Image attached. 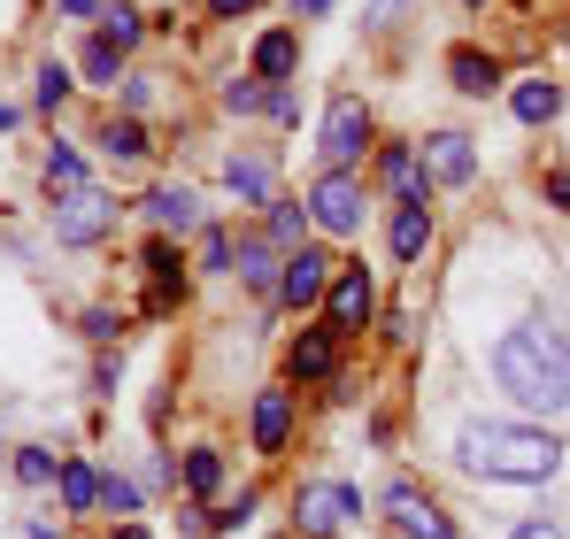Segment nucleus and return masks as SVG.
<instances>
[{
    "label": "nucleus",
    "instance_id": "obj_8",
    "mask_svg": "<svg viewBox=\"0 0 570 539\" xmlns=\"http://www.w3.org/2000/svg\"><path fill=\"white\" fill-rule=\"evenodd\" d=\"M385 517H393L401 539H463L448 517H440V501H424L416 486H385Z\"/></svg>",
    "mask_w": 570,
    "mask_h": 539
},
{
    "label": "nucleus",
    "instance_id": "obj_12",
    "mask_svg": "<svg viewBox=\"0 0 570 539\" xmlns=\"http://www.w3.org/2000/svg\"><path fill=\"white\" fill-rule=\"evenodd\" d=\"M293 440V393H255V454H285Z\"/></svg>",
    "mask_w": 570,
    "mask_h": 539
},
{
    "label": "nucleus",
    "instance_id": "obj_19",
    "mask_svg": "<svg viewBox=\"0 0 570 539\" xmlns=\"http://www.w3.org/2000/svg\"><path fill=\"white\" fill-rule=\"evenodd\" d=\"M293 62H301V39H293V31H263V39H255V70H263L271 86L293 78Z\"/></svg>",
    "mask_w": 570,
    "mask_h": 539
},
{
    "label": "nucleus",
    "instance_id": "obj_28",
    "mask_svg": "<svg viewBox=\"0 0 570 539\" xmlns=\"http://www.w3.org/2000/svg\"><path fill=\"white\" fill-rule=\"evenodd\" d=\"M16 478H23V486H47V478H62V462L47 448H16Z\"/></svg>",
    "mask_w": 570,
    "mask_h": 539
},
{
    "label": "nucleus",
    "instance_id": "obj_1",
    "mask_svg": "<svg viewBox=\"0 0 570 539\" xmlns=\"http://www.w3.org/2000/svg\"><path fill=\"white\" fill-rule=\"evenodd\" d=\"M493 378H501L509 401L563 416L570 409V340L548 332V324H517V332H501V347H493Z\"/></svg>",
    "mask_w": 570,
    "mask_h": 539
},
{
    "label": "nucleus",
    "instance_id": "obj_17",
    "mask_svg": "<svg viewBox=\"0 0 570 539\" xmlns=\"http://www.w3.org/2000/svg\"><path fill=\"white\" fill-rule=\"evenodd\" d=\"M509 108H517V124H556V116H563V86H548V78H524V86L509 92Z\"/></svg>",
    "mask_w": 570,
    "mask_h": 539
},
{
    "label": "nucleus",
    "instance_id": "obj_9",
    "mask_svg": "<svg viewBox=\"0 0 570 539\" xmlns=\"http://www.w3.org/2000/svg\"><path fill=\"white\" fill-rule=\"evenodd\" d=\"M324 308H332V316H324L332 332H363V324H371V308H379L371 270H340V277H332V293H324Z\"/></svg>",
    "mask_w": 570,
    "mask_h": 539
},
{
    "label": "nucleus",
    "instance_id": "obj_3",
    "mask_svg": "<svg viewBox=\"0 0 570 539\" xmlns=\"http://www.w3.org/2000/svg\"><path fill=\"white\" fill-rule=\"evenodd\" d=\"M308 216H316L324 239H355L363 216H371V200H363V185L347 178V170H324V178L308 185Z\"/></svg>",
    "mask_w": 570,
    "mask_h": 539
},
{
    "label": "nucleus",
    "instance_id": "obj_26",
    "mask_svg": "<svg viewBox=\"0 0 570 539\" xmlns=\"http://www.w3.org/2000/svg\"><path fill=\"white\" fill-rule=\"evenodd\" d=\"M186 486H193V501H200V493H216V486H224V454H216V448H193L186 454Z\"/></svg>",
    "mask_w": 570,
    "mask_h": 539
},
{
    "label": "nucleus",
    "instance_id": "obj_29",
    "mask_svg": "<svg viewBox=\"0 0 570 539\" xmlns=\"http://www.w3.org/2000/svg\"><path fill=\"white\" fill-rule=\"evenodd\" d=\"M100 509H108V517H131V509H139V486L108 470V478H100Z\"/></svg>",
    "mask_w": 570,
    "mask_h": 539
},
{
    "label": "nucleus",
    "instance_id": "obj_31",
    "mask_svg": "<svg viewBox=\"0 0 570 539\" xmlns=\"http://www.w3.org/2000/svg\"><path fill=\"white\" fill-rule=\"evenodd\" d=\"M70 100V70L62 62H39V108H62Z\"/></svg>",
    "mask_w": 570,
    "mask_h": 539
},
{
    "label": "nucleus",
    "instance_id": "obj_6",
    "mask_svg": "<svg viewBox=\"0 0 570 539\" xmlns=\"http://www.w3.org/2000/svg\"><path fill=\"white\" fill-rule=\"evenodd\" d=\"M108 224H116V200L100 185H78V193L55 200V239L62 247H94V239H108Z\"/></svg>",
    "mask_w": 570,
    "mask_h": 539
},
{
    "label": "nucleus",
    "instance_id": "obj_35",
    "mask_svg": "<svg viewBox=\"0 0 570 539\" xmlns=\"http://www.w3.org/2000/svg\"><path fill=\"white\" fill-rule=\"evenodd\" d=\"M409 8H416V0H371V23H379V31H385V23H401Z\"/></svg>",
    "mask_w": 570,
    "mask_h": 539
},
{
    "label": "nucleus",
    "instance_id": "obj_27",
    "mask_svg": "<svg viewBox=\"0 0 570 539\" xmlns=\"http://www.w3.org/2000/svg\"><path fill=\"white\" fill-rule=\"evenodd\" d=\"M100 39L124 55V47H139V8H100Z\"/></svg>",
    "mask_w": 570,
    "mask_h": 539
},
{
    "label": "nucleus",
    "instance_id": "obj_24",
    "mask_svg": "<svg viewBox=\"0 0 570 539\" xmlns=\"http://www.w3.org/2000/svg\"><path fill=\"white\" fill-rule=\"evenodd\" d=\"M100 147H108L116 163H139V155H147V131H139L131 116H108V124H100Z\"/></svg>",
    "mask_w": 570,
    "mask_h": 539
},
{
    "label": "nucleus",
    "instance_id": "obj_14",
    "mask_svg": "<svg viewBox=\"0 0 570 539\" xmlns=\"http://www.w3.org/2000/svg\"><path fill=\"white\" fill-rule=\"evenodd\" d=\"M448 78H455V92L485 100V92L501 86V62H493V55H478V47H455V55H448Z\"/></svg>",
    "mask_w": 570,
    "mask_h": 539
},
{
    "label": "nucleus",
    "instance_id": "obj_21",
    "mask_svg": "<svg viewBox=\"0 0 570 539\" xmlns=\"http://www.w3.org/2000/svg\"><path fill=\"white\" fill-rule=\"evenodd\" d=\"M379 178L393 185V193H409V200H424V185H432L424 170H416V155H409V147H385V155H379Z\"/></svg>",
    "mask_w": 570,
    "mask_h": 539
},
{
    "label": "nucleus",
    "instance_id": "obj_18",
    "mask_svg": "<svg viewBox=\"0 0 570 539\" xmlns=\"http://www.w3.org/2000/svg\"><path fill=\"white\" fill-rule=\"evenodd\" d=\"M224 185H232L239 200H263V208H271V185H278V170H271L263 155H232V163H224Z\"/></svg>",
    "mask_w": 570,
    "mask_h": 539
},
{
    "label": "nucleus",
    "instance_id": "obj_25",
    "mask_svg": "<svg viewBox=\"0 0 570 539\" xmlns=\"http://www.w3.org/2000/svg\"><path fill=\"white\" fill-rule=\"evenodd\" d=\"M39 178H47V193H55V200H62V193H78V185H86V163H78V147H55Z\"/></svg>",
    "mask_w": 570,
    "mask_h": 539
},
{
    "label": "nucleus",
    "instance_id": "obj_11",
    "mask_svg": "<svg viewBox=\"0 0 570 539\" xmlns=\"http://www.w3.org/2000/svg\"><path fill=\"white\" fill-rule=\"evenodd\" d=\"M332 362H340V332L324 324V332H301L293 347H285V370L308 385V378H332Z\"/></svg>",
    "mask_w": 570,
    "mask_h": 539
},
{
    "label": "nucleus",
    "instance_id": "obj_23",
    "mask_svg": "<svg viewBox=\"0 0 570 539\" xmlns=\"http://www.w3.org/2000/svg\"><path fill=\"white\" fill-rule=\"evenodd\" d=\"M308 224H316L308 208H293V200H271V232H263V239H271V247H301V239H308Z\"/></svg>",
    "mask_w": 570,
    "mask_h": 539
},
{
    "label": "nucleus",
    "instance_id": "obj_36",
    "mask_svg": "<svg viewBox=\"0 0 570 539\" xmlns=\"http://www.w3.org/2000/svg\"><path fill=\"white\" fill-rule=\"evenodd\" d=\"M509 539H563V525H556V517H532V525H517Z\"/></svg>",
    "mask_w": 570,
    "mask_h": 539
},
{
    "label": "nucleus",
    "instance_id": "obj_4",
    "mask_svg": "<svg viewBox=\"0 0 570 539\" xmlns=\"http://www.w3.org/2000/svg\"><path fill=\"white\" fill-rule=\"evenodd\" d=\"M347 517H363V493L340 486V478H308V486L293 493V525H301L308 539H332Z\"/></svg>",
    "mask_w": 570,
    "mask_h": 539
},
{
    "label": "nucleus",
    "instance_id": "obj_43",
    "mask_svg": "<svg viewBox=\"0 0 570 539\" xmlns=\"http://www.w3.org/2000/svg\"><path fill=\"white\" fill-rule=\"evenodd\" d=\"M463 8H478V0H463Z\"/></svg>",
    "mask_w": 570,
    "mask_h": 539
},
{
    "label": "nucleus",
    "instance_id": "obj_30",
    "mask_svg": "<svg viewBox=\"0 0 570 539\" xmlns=\"http://www.w3.org/2000/svg\"><path fill=\"white\" fill-rule=\"evenodd\" d=\"M224 108H232V116H255V108H271V92L255 86V78H232V86H224Z\"/></svg>",
    "mask_w": 570,
    "mask_h": 539
},
{
    "label": "nucleus",
    "instance_id": "obj_2",
    "mask_svg": "<svg viewBox=\"0 0 570 539\" xmlns=\"http://www.w3.org/2000/svg\"><path fill=\"white\" fill-rule=\"evenodd\" d=\"M455 462L478 478H509V486H540L563 470V440L556 432H532V424H463Z\"/></svg>",
    "mask_w": 570,
    "mask_h": 539
},
{
    "label": "nucleus",
    "instance_id": "obj_39",
    "mask_svg": "<svg viewBox=\"0 0 570 539\" xmlns=\"http://www.w3.org/2000/svg\"><path fill=\"white\" fill-rule=\"evenodd\" d=\"M324 8H332V0H293V16H301V23H316Z\"/></svg>",
    "mask_w": 570,
    "mask_h": 539
},
{
    "label": "nucleus",
    "instance_id": "obj_42",
    "mask_svg": "<svg viewBox=\"0 0 570 539\" xmlns=\"http://www.w3.org/2000/svg\"><path fill=\"white\" fill-rule=\"evenodd\" d=\"M31 539H55V532H47V525H31Z\"/></svg>",
    "mask_w": 570,
    "mask_h": 539
},
{
    "label": "nucleus",
    "instance_id": "obj_44",
    "mask_svg": "<svg viewBox=\"0 0 570 539\" xmlns=\"http://www.w3.org/2000/svg\"><path fill=\"white\" fill-rule=\"evenodd\" d=\"M563 39H570V31H563Z\"/></svg>",
    "mask_w": 570,
    "mask_h": 539
},
{
    "label": "nucleus",
    "instance_id": "obj_32",
    "mask_svg": "<svg viewBox=\"0 0 570 539\" xmlns=\"http://www.w3.org/2000/svg\"><path fill=\"white\" fill-rule=\"evenodd\" d=\"M200 263L224 270V263H232V239H224V232H208V239H200Z\"/></svg>",
    "mask_w": 570,
    "mask_h": 539
},
{
    "label": "nucleus",
    "instance_id": "obj_16",
    "mask_svg": "<svg viewBox=\"0 0 570 539\" xmlns=\"http://www.w3.org/2000/svg\"><path fill=\"white\" fill-rule=\"evenodd\" d=\"M424 247H432V208H424V200H401V208H393V255L416 263Z\"/></svg>",
    "mask_w": 570,
    "mask_h": 539
},
{
    "label": "nucleus",
    "instance_id": "obj_33",
    "mask_svg": "<svg viewBox=\"0 0 570 539\" xmlns=\"http://www.w3.org/2000/svg\"><path fill=\"white\" fill-rule=\"evenodd\" d=\"M86 70H94V78H100V86H108V78H116V47H108V39H100V47H94V55H86Z\"/></svg>",
    "mask_w": 570,
    "mask_h": 539
},
{
    "label": "nucleus",
    "instance_id": "obj_15",
    "mask_svg": "<svg viewBox=\"0 0 570 539\" xmlns=\"http://www.w3.org/2000/svg\"><path fill=\"white\" fill-rule=\"evenodd\" d=\"M147 270H155V293H147V308L163 316V308L186 293V263H178V247H170V239H155V247H147Z\"/></svg>",
    "mask_w": 570,
    "mask_h": 539
},
{
    "label": "nucleus",
    "instance_id": "obj_37",
    "mask_svg": "<svg viewBox=\"0 0 570 539\" xmlns=\"http://www.w3.org/2000/svg\"><path fill=\"white\" fill-rule=\"evenodd\" d=\"M548 200H556V208L570 216V170H548Z\"/></svg>",
    "mask_w": 570,
    "mask_h": 539
},
{
    "label": "nucleus",
    "instance_id": "obj_13",
    "mask_svg": "<svg viewBox=\"0 0 570 539\" xmlns=\"http://www.w3.org/2000/svg\"><path fill=\"white\" fill-rule=\"evenodd\" d=\"M147 216H155L163 232H200V193H193V185H155V193H147Z\"/></svg>",
    "mask_w": 570,
    "mask_h": 539
},
{
    "label": "nucleus",
    "instance_id": "obj_34",
    "mask_svg": "<svg viewBox=\"0 0 570 539\" xmlns=\"http://www.w3.org/2000/svg\"><path fill=\"white\" fill-rule=\"evenodd\" d=\"M86 332H94L100 347H108V340H116V332H124V316H108V308H94V316H86Z\"/></svg>",
    "mask_w": 570,
    "mask_h": 539
},
{
    "label": "nucleus",
    "instance_id": "obj_40",
    "mask_svg": "<svg viewBox=\"0 0 570 539\" xmlns=\"http://www.w3.org/2000/svg\"><path fill=\"white\" fill-rule=\"evenodd\" d=\"M116 539H147V525H124V532H116Z\"/></svg>",
    "mask_w": 570,
    "mask_h": 539
},
{
    "label": "nucleus",
    "instance_id": "obj_38",
    "mask_svg": "<svg viewBox=\"0 0 570 539\" xmlns=\"http://www.w3.org/2000/svg\"><path fill=\"white\" fill-rule=\"evenodd\" d=\"M247 8H255V0H208V16H216V23H232V16H247Z\"/></svg>",
    "mask_w": 570,
    "mask_h": 539
},
{
    "label": "nucleus",
    "instance_id": "obj_20",
    "mask_svg": "<svg viewBox=\"0 0 570 539\" xmlns=\"http://www.w3.org/2000/svg\"><path fill=\"white\" fill-rule=\"evenodd\" d=\"M62 509H70V517L100 509V470L94 462H62Z\"/></svg>",
    "mask_w": 570,
    "mask_h": 539
},
{
    "label": "nucleus",
    "instance_id": "obj_5",
    "mask_svg": "<svg viewBox=\"0 0 570 539\" xmlns=\"http://www.w3.org/2000/svg\"><path fill=\"white\" fill-rule=\"evenodd\" d=\"M363 147H371V108L355 100V92H340L332 108H324V170H347V163H363Z\"/></svg>",
    "mask_w": 570,
    "mask_h": 539
},
{
    "label": "nucleus",
    "instance_id": "obj_41",
    "mask_svg": "<svg viewBox=\"0 0 570 539\" xmlns=\"http://www.w3.org/2000/svg\"><path fill=\"white\" fill-rule=\"evenodd\" d=\"M8 124H16V108H8V100H0V131H8Z\"/></svg>",
    "mask_w": 570,
    "mask_h": 539
},
{
    "label": "nucleus",
    "instance_id": "obj_10",
    "mask_svg": "<svg viewBox=\"0 0 570 539\" xmlns=\"http://www.w3.org/2000/svg\"><path fill=\"white\" fill-rule=\"evenodd\" d=\"M424 178L432 185H471L478 178V147L463 131H432L424 139Z\"/></svg>",
    "mask_w": 570,
    "mask_h": 539
},
{
    "label": "nucleus",
    "instance_id": "obj_22",
    "mask_svg": "<svg viewBox=\"0 0 570 539\" xmlns=\"http://www.w3.org/2000/svg\"><path fill=\"white\" fill-rule=\"evenodd\" d=\"M232 263H239V285H271V277L285 270L271 239H239V255H232Z\"/></svg>",
    "mask_w": 570,
    "mask_h": 539
},
{
    "label": "nucleus",
    "instance_id": "obj_7",
    "mask_svg": "<svg viewBox=\"0 0 570 539\" xmlns=\"http://www.w3.org/2000/svg\"><path fill=\"white\" fill-rule=\"evenodd\" d=\"M332 277H340V263H324L316 247H293L285 270H278V301L285 308H316V301L332 293Z\"/></svg>",
    "mask_w": 570,
    "mask_h": 539
}]
</instances>
